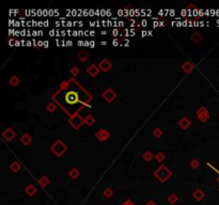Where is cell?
Segmentation results:
<instances>
[{"label":"cell","instance_id":"32","mask_svg":"<svg viewBox=\"0 0 219 205\" xmlns=\"http://www.w3.org/2000/svg\"><path fill=\"white\" fill-rule=\"evenodd\" d=\"M217 172H218V173H219V171H217Z\"/></svg>","mask_w":219,"mask_h":205},{"label":"cell","instance_id":"5","mask_svg":"<svg viewBox=\"0 0 219 205\" xmlns=\"http://www.w3.org/2000/svg\"><path fill=\"white\" fill-rule=\"evenodd\" d=\"M89 74L91 75V76H95V75L99 73V68H97V66L96 65H94V64H92V65H90L89 66V68H88V71H87Z\"/></svg>","mask_w":219,"mask_h":205},{"label":"cell","instance_id":"29","mask_svg":"<svg viewBox=\"0 0 219 205\" xmlns=\"http://www.w3.org/2000/svg\"><path fill=\"white\" fill-rule=\"evenodd\" d=\"M90 35H91V36H94V35H95L94 31H90Z\"/></svg>","mask_w":219,"mask_h":205},{"label":"cell","instance_id":"13","mask_svg":"<svg viewBox=\"0 0 219 205\" xmlns=\"http://www.w3.org/2000/svg\"><path fill=\"white\" fill-rule=\"evenodd\" d=\"M35 191H36V190L33 188V186H29L28 189H27V192H28L29 194H32L33 192H35Z\"/></svg>","mask_w":219,"mask_h":205},{"label":"cell","instance_id":"18","mask_svg":"<svg viewBox=\"0 0 219 205\" xmlns=\"http://www.w3.org/2000/svg\"><path fill=\"white\" fill-rule=\"evenodd\" d=\"M191 167H193V168H196V167H198L199 166V162H198V160H193V162H191Z\"/></svg>","mask_w":219,"mask_h":205},{"label":"cell","instance_id":"7","mask_svg":"<svg viewBox=\"0 0 219 205\" xmlns=\"http://www.w3.org/2000/svg\"><path fill=\"white\" fill-rule=\"evenodd\" d=\"M193 196H195L196 200H201L202 196H203V193L201 192V190L198 189L197 191H195V193H193Z\"/></svg>","mask_w":219,"mask_h":205},{"label":"cell","instance_id":"24","mask_svg":"<svg viewBox=\"0 0 219 205\" xmlns=\"http://www.w3.org/2000/svg\"><path fill=\"white\" fill-rule=\"evenodd\" d=\"M66 45L72 46V45H73V42H72V41H68V42H66Z\"/></svg>","mask_w":219,"mask_h":205},{"label":"cell","instance_id":"10","mask_svg":"<svg viewBox=\"0 0 219 205\" xmlns=\"http://www.w3.org/2000/svg\"><path fill=\"white\" fill-rule=\"evenodd\" d=\"M193 40L196 42V43H199L200 41H201V35H200V33H193Z\"/></svg>","mask_w":219,"mask_h":205},{"label":"cell","instance_id":"31","mask_svg":"<svg viewBox=\"0 0 219 205\" xmlns=\"http://www.w3.org/2000/svg\"><path fill=\"white\" fill-rule=\"evenodd\" d=\"M102 45H106V44H107V42H102Z\"/></svg>","mask_w":219,"mask_h":205},{"label":"cell","instance_id":"19","mask_svg":"<svg viewBox=\"0 0 219 205\" xmlns=\"http://www.w3.org/2000/svg\"><path fill=\"white\" fill-rule=\"evenodd\" d=\"M156 158H157V159H158V160H159V162H162V160H164V158H165V156H164V155H162V153H158V155H157V157H156Z\"/></svg>","mask_w":219,"mask_h":205},{"label":"cell","instance_id":"15","mask_svg":"<svg viewBox=\"0 0 219 205\" xmlns=\"http://www.w3.org/2000/svg\"><path fill=\"white\" fill-rule=\"evenodd\" d=\"M78 174H79V172L76 170V169H73V170H72V172H71V175H72L73 177H76V176H78Z\"/></svg>","mask_w":219,"mask_h":205},{"label":"cell","instance_id":"8","mask_svg":"<svg viewBox=\"0 0 219 205\" xmlns=\"http://www.w3.org/2000/svg\"><path fill=\"white\" fill-rule=\"evenodd\" d=\"M78 57H79V59H80V61L85 62V61H87V60H88V54H85V51H82V53L79 54Z\"/></svg>","mask_w":219,"mask_h":205},{"label":"cell","instance_id":"21","mask_svg":"<svg viewBox=\"0 0 219 205\" xmlns=\"http://www.w3.org/2000/svg\"><path fill=\"white\" fill-rule=\"evenodd\" d=\"M112 33H113V35H114V36H116V35H118V33H119V31L116 30V29H114V30L112 31Z\"/></svg>","mask_w":219,"mask_h":205},{"label":"cell","instance_id":"22","mask_svg":"<svg viewBox=\"0 0 219 205\" xmlns=\"http://www.w3.org/2000/svg\"><path fill=\"white\" fill-rule=\"evenodd\" d=\"M141 24H142V26H147V25H148V22H147V20H142V23H141Z\"/></svg>","mask_w":219,"mask_h":205},{"label":"cell","instance_id":"9","mask_svg":"<svg viewBox=\"0 0 219 205\" xmlns=\"http://www.w3.org/2000/svg\"><path fill=\"white\" fill-rule=\"evenodd\" d=\"M183 68H184L185 72H190V71L193 70V66H191L190 62H186V64H185V65L183 66Z\"/></svg>","mask_w":219,"mask_h":205},{"label":"cell","instance_id":"12","mask_svg":"<svg viewBox=\"0 0 219 205\" xmlns=\"http://www.w3.org/2000/svg\"><path fill=\"white\" fill-rule=\"evenodd\" d=\"M94 121H95V120H94V119H93L91 116H88L87 119H85V123H87V124H89V125L92 124V123L94 122Z\"/></svg>","mask_w":219,"mask_h":205},{"label":"cell","instance_id":"27","mask_svg":"<svg viewBox=\"0 0 219 205\" xmlns=\"http://www.w3.org/2000/svg\"><path fill=\"white\" fill-rule=\"evenodd\" d=\"M47 46H48V42L45 41V42H44V47H47Z\"/></svg>","mask_w":219,"mask_h":205},{"label":"cell","instance_id":"26","mask_svg":"<svg viewBox=\"0 0 219 205\" xmlns=\"http://www.w3.org/2000/svg\"><path fill=\"white\" fill-rule=\"evenodd\" d=\"M148 33H149V32H147V31H142V36H145V35H148Z\"/></svg>","mask_w":219,"mask_h":205},{"label":"cell","instance_id":"14","mask_svg":"<svg viewBox=\"0 0 219 205\" xmlns=\"http://www.w3.org/2000/svg\"><path fill=\"white\" fill-rule=\"evenodd\" d=\"M169 202H171V203H174L175 201H176V196H174V194H171L170 196H169Z\"/></svg>","mask_w":219,"mask_h":205},{"label":"cell","instance_id":"23","mask_svg":"<svg viewBox=\"0 0 219 205\" xmlns=\"http://www.w3.org/2000/svg\"><path fill=\"white\" fill-rule=\"evenodd\" d=\"M147 205H156V204H155V202H153V201H150V202L148 203Z\"/></svg>","mask_w":219,"mask_h":205},{"label":"cell","instance_id":"6","mask_svg":"<svg viewBox=\"0 0 219 205\" xmlns=\"http://www.w3.org/2000/svg\"><path fill=\"white\" fill-rule=\"evenodd\" d=\"M189 125H190V122H189V121L187 120L186 118H183V119H182V121H181V122H180V126L182 127L183 129H186L187 127L189 126Z\"/></svg>","mask_w":219,"mask_h":205},{"label":"cell","instance_id":"3","mask_svg":"<svg viewBox=\"0 0 219 205\" xmlns=\"http://www.w3.org/2000/svg\"><path fill=\"white\" fill-rule=\"evenodd\" d=\"M99 68H101L102 70L104 71V72H107V71L109 70L110 68H111V63H110V62L108 61L107 59H104L103 61L99 63Z\"/></svg>","mask_w":219,"mask_h":205},{"label":"cell","instance_id":"20","mask_svg":"<svg viewBox=\"0 0 219 205\" xmlns=\"http://www.w3.org/2000/svg\"><path fill=\"white\" fill-rule=\"evenodd\" d=\"M118 44H119L118 40H114V41L112 42V45H113V46H118Z\"/></svg>","mask_w":219,"mask_h":205},{"label":"cell","instance_id":"28","mask_svg":"<svg viewBox=\"0 0 219 205\" xmlns=\"http://www.w3.org/2000/svg\"><path fill=\"white\" fill-rule=\"evenodd\" d=\"M118 14H119V15H123V11H122V10H119Z\"/></svg>","mask_w":219,"mask_h":205},{"label":"cell","instance_id":"2","mask_svg":"<svg viewBox=\"0 0 219 205\" xmlns=\"http://www.w3.org/2000/svg\"><path fill=\"white\" fill-rule=\"evenodd\" d=\"M104 98H105L107 102H111L112 99H113L114 97H116V94H114V92L112 91L111 89H108L107 91L105 92V94H104Z\"/></svg>","mask_w":219,"mask_h":205},{"label":"cell","instance_id":"25","mask_svg":"<svg viewBox=\"0 0 219 205\" xmlns=\"http://www.w3.org/2000/svg\"><path fill=\"white\" fill-rule=\"evenodd\" d=\"M93 46H95V43L93 41H91L90 42V47H93Z\"/></svg>","mask_w":219,"mask_h":205},{"label":"cell","instance_id":"11","mask_svg":"<svg viewBox=\"0 0 219 205\" xmlns=\"http://www.w3.org/2000/svg\"><path fill=\"white\" fill-rule=\"evenodd\" d=\"M10 136V139H12V138L14 137V134H13V131L11 130V129H8V130H5V133H3V136Z\"/></svg>","mask_w":219,"mask_h":205},{"label":"cell","instance_id":"17","mask_svg":"<svg viewBox=\"0 0 219 205\" xmlns=\"http://www.w3.org/2000/svg\"><path fill=\"white\" fill-rule=\"evenodd\" d=\"M71 72H72L73 75H76V74H78V73H79V68H76V66H74V68H72V71H71Z\"/></svg>","mask_w":219,"mask_h":205},{"label":"cell","instance_id":"4","mask_svg":"<svg viewBox=\"0 0 219 205\" xmlns=\"http://www.w3.org/2000/svg\"><path fill=\"white\" fill-rule=\"evenodd\" d=\"M96 137L99 138V140L103 141V140H106L108 137H109V134H108V131L105 130V129H101V130L96 134Z\"/></svg>","mask_w":219,"mask_h":205},{"label":"cell","instance_id":"1","mask_svg":"<svg viewBox=\"0 0 219 205\" xmlns=\"http://www.w3.org/2000/svg\"><path fill=\"white\" fill-rule=\"evenodd\" d=\"M79 98H78V93L75 91L71 90V91H66L64 94V102L65 104H70V107H72L75 104H79Z\"/></svg>","mask_w":219,"mask_h":205},{"label":"cell","instance_id":"30","mask_svg":"<svg viewBox=\"0 0 219 205\" xmlns=\"http://www.w3.org/2000/svg\"><path fill=\"white\" fill-rule=\"evenodd\" d=\"M37 43H39V46H43V42H42V41L37 42Z\"/></svg>","mask_w":219,"mask_h":205},{"label":"cell","instance_id":"16","mask_svg":"<svg viewBox=\"0 0 219 205\" xmlns=\"http://www.w3.org/2000/svg\"><path fill=\"white\" fill-rule=\"evenodd\" d=\"M143 157H144V159H147V160H150L152 158V154L150 152H147L145 153V155L143 156Z\"/></svg>","mask_w":219,"mask_h":205}]
</instances>
